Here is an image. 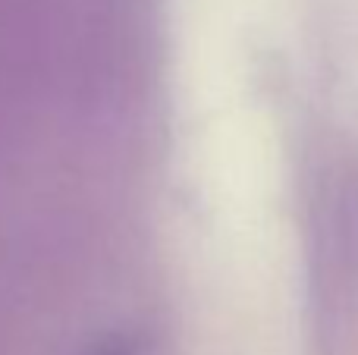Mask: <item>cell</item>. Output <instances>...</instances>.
<instances>
[{"label":"cell","instance_id":"obj_1","mask_svg":"<svg viewBox=\"0 0 358 355\" xmlns=\"http://www.w3.org/2000/svg\"><path fill=\"white\" fill-rule=\"evenodd\" d=\"M110 355H120V352H110Z\"/></svg>","mask_w":358,"mask_h":355}]
</instances>
